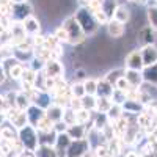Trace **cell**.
<instances>
[{"label":"cell","mask_w":157,"mask_h":157,"mask_svg":"<svg viewBox=\"0 0 157 157\" xmlns=\"http://www.w3.org/2000/svg\"><path fill=\"white\" fill-rule=\"evenodd\" d=\"M75 21L78 22V25H80V29L83 30L85 35H93L96 33L98 30V22L93 16V13H91L88 8H78L77 13L74 14Z\"/></svg>","instance_id":"1"},{"label":"cell","mask_w":157,"mask_h":157,"mask_svg":"<svg viewBox=\"0 0 157 157\" xmlns=\"http://www.w3.org/2000/svg\"><path fill=\"white\" fill-rule=\"evenodd\" d=\"M17 138L21 141V145L27 151H30V152H35L36 148L39 146V138H38V134H36V129L33 126H30V124L19 129Z\"/></svg>","instance_id":"2"},{"label":"cell","mask_w":157,"mask_h":157,"mask_svg":"<svg viewBox=\"0 0 157 157\" xmlns=\"http://www.w3.org/2000/svg\"><path fill=\"white\" fill-rule=\"evenodd\" d=\"M61 27L68 32V38H69L68 43H71V44L75 46V44H80V43L85 41V36H86V35L83 33V30L80 29V25H78V22L75 21L74 16L64 19V22H63Z\"/></svg>","instance_id":"3"},{"label":"cell","mask_w":157,"mask_h":157,"mask_svg":"<svg viewBox=\"0 0 157 157\" xmlns=\"http://www.w3.org/2000/svg\"><path fill=\"white\" fill-rule=\"evenodd\" d=\"M10 16L13 17V22H24L27 17L32 16V6L29 2L24 3H11V13Z\"/></svg>","instance_id":"4"},{"label":"cell","mask_w":157,"mask_h":157,"mask_svg":"<svg viewBox=\"0 0 157 157\" xmlns=\"http://www.w3.org/2000/svg\"><path fill=\"white\" fill-rule=\"evenodd\" d=\"M43 71H44V77L61 78L63 72H64V68H63V64L58 60H47L44 63V66H43Z\"/></svg>","instance_id":"5"},{"label":"cell","mask_w":157,"mask_h":157,"mask_svg":"<svg viewBox=\"0 0 157 157\" xmlns=\"http://www.w3.org/2000/svg\"><path fill=\"white\" fill-rule=\"evenodd\" d=\"M88 146H90V143L85 138L71 141V145L68 148V157H83L88 151Z\"/></svg>","instance_id":"6"},{"label":"cell","mask_w":157,"mask_h":157,"mask_svg":"<svg viewBox=\"0 0 157 157\" xmlns=\"http://www.w3.org/2000/svg\"><path fill=\"white\" fill-rule=\"evenodd\" d=\"M126 66H127V69H132V71L141 72V69L145 68V66H143L141 54H140L138 50H132V52H130V54L126 57Z\"/></svg>","instance_id":"7"},{"label":"cell","mask_w":157,"mask_h":157,"mask_svg":"<svg viewBox=\"0 0 157 157\" xmlns=\"http://www.w3.org/2000/svg\"><path fill=\"white\" fill-rule=\"evenodd\" d=\"M141 60H143V66L148 68L152 64H157V47L154 46H146L141 49Z\"/></svg>","instance_id":"8"},{"label":"cell","mask_w":157,"mask_h":157,"mask_svg":"<svg viewBox=\"0 0 157 157\" xmlns=\"http://www.w3.org/2000/svg\"><path fill=\"white\" fill-rule=\"evenodd\" d=\"M22 27H24L25 35L36 36V35H39V32H41V24H39V21L35 16H30V17L25 19L22 22Z\"/></svg>","instance_id":"9"},{"label":"cell","mask_w":157,"mask_h":157,"mask_svg":"<svg viewBox=\"0 0 157 157\" xmlns=\"http://www.w3.org/2000/svg\"><path fill=\"white\" fill-rule=\"evenodd\" d=\"M27 113V118H29V124L30 126H33V127H36L38 126V123L43 120V118L46 116V112L43 110V109H39V107H36V105H32L29 107V110L25 112Z\"/></svg>","instance_id":"10"},{"label":"cell","mask_w":157,"mask_h":157,"mask_svg":"<svg viewBox=\"0 0 157 157\" xmlns=\"http://www.w3.org/2000/svg\"><path fill=\"white\" fill-rule=\"evenodd\" d=\"M30 105H32V101H30L29 93L17 91V93H16V98H14V107H16L19 112H27Z\"/></svg>","instance_id":"11"},{"label":"cell","mask_w":157,"mask_h":157,"mask_svg":"<svg viewBox=\"0 0 157 157\" xmlns=\"http://www.w3.org/2000/svg\"><path fill=\"white\" fill-rule=\"evenodd\" d=\"M154 39H155V38H154V32H152L151 27H143V29L138 32V35H137V41H138L143 47L152 46Z\"/></svg>","instance_id":"12"},{"label":"cell","mask_w":157,"mask_h":157,"mask_svg":"<svg viewBox=\"0 0 157 157\" xmlns=\"http://www.w3.org/2000/svg\"><path fill=\"white\" fill-rule=\"evenodd\" d=\"M63 113H64L63 107L57 105V104H50V107L46 110V118L52 123H60L63 120Z\"/></svg>","instance_id":"13"},{"label":"cell","mask_w":157,"mask_h":157,"mask_svg":"<svg viewBox=\"0 0 157 157\" xmlns=\"http://www.w3.org/2000/svg\"><path fill=\"white\" fill-rule=\"evenodd\" d=\"M124 78L129 82V85L132 88H138L143 83V74L138 71H132V69H126L124 71Z\"/></svg>","instance_id":"14"},{"label":"cell","mask_w":157,"mask_h":157,"mask_svg":"<svg viewBox=\"0 0 157 157\" xmlns=\"http://www.w3.org/2000/svg\"><path fill=\"white\" fill-rule=\"evenodd\" d=\"M107 32H109V35H110L112 38H121V36L124 35L126 29H124V24L118 22V21H115V19H110L109 24H107Z\"/></svg>","instance_id":"15"},{"label":"cell","mask_w":157,"mask_h":157,"mask_svg":"<svg viewBox=\"0 0 157 157\" xmlns=\"http://www.w3.org/2000/svg\"><path fill=\"white\" fill-rule=\"evenodd\" d=\"M113 85H110L107 80H99L98 82V90H96V94L99 98H107V99H112L113 96Z\"/></svg>","instance_id":"16"},{"label":"cell","mask_w":157,"mask_h":157,"mask_svg":"<svg viewBox=\"0 0 157 157\" xmlns=\"http://www.w3.org/2000/svg\"><path fill=\"white\" fill-rule=\"evenodd\" d=\"M68 137L74 141V140H82L83 135H85V127L83 124H74V126H69L68 130H66Z\"/></svg>","instance_id":"17"},{"label":"cell","mask_w":157,"mask_h":157,"mask_svg":"<svg viewBox=\"0 0 157 157\" xmlns=\"http://www.w3.org/2000/svg\"><path fill=\"white\" fill-rule=\"evenodd\" d=\"M113 19L118 21V22H121V24H126L130 19V11L126 6H123V5H118V8L113 13Z\"/></svg>","instance_id":"18"},{"label":"cell","mask_w":157,"mask_h":157,"mask_svg":"<svg viewBox=\"0 0 157 157\" xmlns=\"http://www.w3.org/2000/svg\"><path fill=\"white\" fill-rule=\"evenodd\" d=\"M35 157H58L57 149L52 148L50 145H41L35 151Z\"/></svg>","instance_id":"19"},{"label":"cell","mask_w":157,"mask_h":157,"mask_svg":"<svg viewBox=\"0 0 157 157\" xmlns=\"http://www.w3.org/2000/svg\"><path fill=\"white\" fill-rule=\"evenodd\" d=\"M112 105H113L112 99H107V98H98V99H96V109H94V110H98L101 115H107L109 110L112 109Z\"/></svg>","instance_id":"20"},{"label":"cell","mask_w":157,"mask_h":157,"mask_svg":"<svg viewBox=\"0 0 157 157\" xmlns=\"http://www.w3.org/2000/svg\"><path fill=\"white\" fill-rule=\"evenodd\" d=\"M143 80L157 85V64H152V66L145 68V72H143Z\"/></svg>","instance_id":"21"},{"label":"cell","mask_w":157,"mask_h":157,"mask_svg":"<svg viewBox=\"0 0 157 157\" xmlns=\"http://www.w3.org/2000/svg\"><path fill=\"white\" fill-rule=\"evenodd\" d=\"M11 124L14 126L16 129H22L29 124V118H27V113L25 112H19L14 118L11 120Z\"/></svg>","instance_id":"22"},{"label":"cell","mask_w":157,"mask_h":157,"mask_svg":"<svg viewBox=\"0 0 157 157\" xmlns=\"http://www.w3.org/2000/svg\"><path fill=\"white\" fill-rule=\"evenodd\" d=\"M2 68H3V71H5V74L8 75V72L16 66V64H19V61H17V58L14 57V55H10V57H5L3 60H2Z\"/></svg>","instance_id":"23"},{"label":"cell","mask_w":157,"mask_h":157,"mask_svg":"<svg viewBox=\"0 0 157 157\" xmlns=\"http://www.w3.org/2000/svg\"><path fill=\"white\" fill-rule=\"evenodd\" d=\"M71 138L68 137V134H57V140H55V149H66V148H69V145H71Z\"/></svg>","instance_id":"24"},{"label":"cell","mask_w":157,"mask_h":157,"mask_svg":"<svg viewBox=\"0 0 157 157\" xmlns=\"http://www.w3.org/2000/svg\"><path fill=\"white\" fill-rule=\"evenodd\" d=\"M121 113H123V107H121V105H118V104H113L112 109H110V110H109V113H107L109 121L116 123V121L121 118Z\"/></svg>","instance_id":"25"},{"label":"cell","mask_w":157,"mask_h":157,"mask_svg":"<svg viewBox=\"0 0 157 157\" xmlns=\"http://www.w3.org/2000/svg\"><path fill=\"white\" fill-rule=\"evenodd\" d=\"M116 8H118L116 0H104V3H102V11L105 13L109 17L113 19V13H115Z\"/></svg>","instance_id":"26"},{"label":"cell","mask_w":157,"mask_h":157,"mask_svg":"<svg viewBox=\"0 0 157 157\" xmlns=\"http://www.w3.org/2000/svg\"><path fill=\"white\" fill-rule=\"evenodd\" d=\"M83 88H85V93L88 96H94L96 90H98V80H94V78H86L83 82Z\"/></svg>","instance_id":"27"},{"label":"cell","mask_w":157,"mask_h":157,"mask_svg":"<svg viewBox=\"0 0 157 157\" xmlns=\"http://www.w3.org/2000/svg\"><path fill=\"white\" fill-rule=\"evenodd\" d=\"M115 88L116 90H120V91H123V93H129L130 90H132V86L129 85V82L124 78V75H121V77H118L116 80H115Z\"/></svg>","instance_id":"28"},{"label":"cell","mask_w":157,"mask_h":157,"mask_svg":"<svg viewBox=\"0 0 157 157\" xmlns=\"http://www.w3.org/2000/svg\"><path fill=\"white\" fill-rule=\"evenodd\" d=\"M80 102H82V109L83 110H94L96 109V99H94V96H88V94H85L82 99H80Z\"/></svg>","instance_id":"29"},{"label":"cell","mask_w":157,"mask_h":157,"mask_svg":"<svg viewBox=\"0 0 157 157\" xmlns=\"http://www.w3.org/2000/svg\"><path fill=\"white\" fill-rule=\"evenodd\" d=\"M64 124H66L68 127L69 126H74V124H77V120H75V112L74 110H71V109H68V110H64V113H63V120H61Z\"/></svg>","instance_id":"30"},{"label":"cell","mask_w":157,"mask_h":157,"mask_svg":"<svg viewBox=\"0 0 157 157\" xmlns=\"http://www.w3.org/2000/svg\"><path fill=\"white\" fill-rule=\"evenodd\" d=\"M35 129H38V130H41V132H46V134H47V132H50V130H54V123L44 116L43 120L38 123V126H36Z\"/></svg>","instance_id":"31"},{"label":"cell","mask_w":157,"mask_h":157,"mask_svg":"<svg viewBox=\"0 0 157 157\" xmlns=\"http://www.w3.org/2000/svg\"><path fill=\"white\" fill-rule=\"evenodd\" d=\"M24 71H25V68L22 66V64L19 63V64H16L14 68H13L10 72H8V77L10 78H13V80H21L22 78V74H24Z\"/></svg>","instance_id":"32"},{"label":"cell","mask_w":157,"mask_h":157,"mask_svg":"<svg viewBox=\"0 0 157 157\" xmlns=\"http://www.w3.org/2000/svg\"><path fill=\"white\" fill-rule=\"evenodd\" d=\"M71 94L72 98H78V99H82L86 93H85V88H83V83H74L72 88H71Z\"/></svg>","instance_id":"33"},{"label":"cell","mask_w":157,"mask_h":157,"mask_svg":"<svg viewBox=\"0 0 157 157\" xmlns=\"http://www.w3.org/2000/svg\"><path fill=\"white\" fill-rule=\"evenodd\" d=\"M91 118V115H90V112L88 110H83V109H80V110H77L75 112V120H77V124H85L88 120Z\"/></svg>","instance_id":"34"},{"label":"cell","mask_w":157,"mask_h":157,"mask_svg":"<svg viewBox=\"0 0 157 157\" xmlns=\"http://www.w3.org/2000/svg\"><path fill=\"white\" fill-rule=\"evenodd\" d=\"M148 19H149V24H151V29L157 30V6H152V8L148 10Z\"/></svg>","instance_id":"35"},{"label":"cell","mask_w":157,"mask_h":157,"mask_svg":"<svg viewBox=\"0 0 157 157\" xmlns=\"http://www.w3.org/2000/svg\"><path fill=\"white\" fill-rule=\"evenodd\" d=\"M54 36H55V39H57L58 43H68V41H69V38H68V32L64 30L63 27H58V29L55 30Z\"/></svg>","instance_id":"36"},{"label":"cell","mask_w":157,"mask_h":157,"mask_svg":"<svg viewBox=\"0 0 157 157\" xmlns=\"http://www.w3.org/2000/svg\"><path fill=\"white\" fill-rule=\"evenodd\" d=\"M138 126L140 127H148L151 126V115L149 113H138Z\"/></svg>","instance_id":"37"},{"label":"cell","mask_w":157,"mask_h":157,"mask_svg":"<svg viewBox=\"0 0 157 157\" xmlns=\"http://www.w3.org/2000/svg\"><path fill=\"white\" fill-rule=\"evenodd\" d=\"M93 16H94V19H96V22L98 24H109V16L105 14V13L102 11V8L101 10H98L96 13H93Z\"/></svg>","instance_id":"38"},{"label":"cell","mask_w":157,"mask_h":157,"mask_svg":"<svg viewBox=\"0 0 157 157\" xmlns=\"http://www.w3.org/2000/svg\"><path fill=\"white\" fill-rule=\"evenodd\" d=\"M96 155H98V157H109V155H110L109 148H107V146H98V148H96Z\"/></svg>","instance_id":"39"},{"label":"cell","mask_w":157,"mask_h":157,"mask_svg":"<svg viewBox=\"0 0 157 157\" xmlns=\"http://www.w3.org/2000/svg\"><path fill=\"white\" fill-rule=\"evenodd\" d=\"M55 126H57V127H55V130H57V134H66V130H68V126L64 124L63 121L57 123Z\"/></svg>","instance_id":"40"},{"label":"cell","mask_w":157,"mask_h":157,"mask_svg":"<svg viewBox=\"0 0 157 157\" xmlns=\"http://www.w3.org/2000/svg\"><path fill=\"white\" fill-rule=\"evenodd\" d=\"M44 39H46V38H43L41 35H36V36H33V44L43 47V46H44Z\"/></svg>","instance_id":"41"},{"label":"cell","mask_w":157,"mask_h":157,"mask_svg":"<svg viewBox=\"0 0 157 157\" xmlns=\"http://www.w3.org/2000/svg\"><path fill=\"white\" fill-rule=\"evenodd\" d=\"M8 109H10V107H8V104H6V101H5V96H0V112L6 113Z\"/></svg>","instance_id":"42"},{"label":"cell","mask_w":157,"mask_h":157,"mask_svg":"<svg viewBox=\"0 0 157 157\" xmlns=\"http://www.w3.org/2000/svg\"><path fill=\"white\" fill-rule=\"evenodd\" d=\"M5 80H6V74H5V71L2 68V64H0V85H2Z\"/></svg>","instance_id":"43"},{"label":"cell","mask_w":157,"mask_h":157,"mask_svg":"<svg viewBox=\"0 0 157 157\" xmlns=\"http://www.w3.org/2000/svg\"><path fill=\"white\" fill-rule=\"evenodd\" d=\"M6 120V115L3 113V112H0V126H2L3 124V121Z\"/></svg>","instance_id":"44"},{"label":"cell","mask_w":157,"mask_h":157,"mask_svg":"<svg viewBox=\"0 0 157 157\" xmlns=\"http://www.w3.org/2000/svg\"><path fill=\"white\" fill-rule=\"evenodd\" d=\"M126 157H141V155H140V154H137V152H129Z\"/></svg>","instance_id":"45"},{"label":"cell","mask_w":157,"mask_h":157,"mask_svg":"<svg viewBox=\"0 0 157 157\" xmlns=\"http://www.w3.org/2000/svg\"><path fill=\"white\" fill-rule=\"evenodd\" d=\"M11 3H24V2H27V0H10Z\"/></svg>","instance_id":"46"},{"label":"cell","mask_w":157,"mask_h":157,"mask_svg":"<svg viewBox=\"0 0 157 157\" xmlns=\"http://www.w3.org/2000/svg\"><path fill=\"white\" fill-rule=\"evenodd\" d=\"M83 157H93V155H91V154H90V152H86V154H85V155H83Z\"/></svg>","instance_id":"47"},{"label":"cell","mask_w":157,"mask_h":157,"mask_svg":"<svg viewBox=\"0 0 157 157\" xmlns=\"http://www.w3.org/2000/svg\"><path fill=\"white\" fill-rule=\"evenodd\" d=\"M22 157H35V155H30V154H27V155H25V154H24Z\"/></svg>","instance_id":"48"},{"label":"cell","mask_w":157,"mask_h":157,"mask_svg":"<svg viewBox=\"0 0 157 157\" xmlns=\"http://www.w3.org/2000/svg\"><path fill=\"white\" fill-rule=\"evenodd\" d=\"M86 2H90V0H86Z\"/></svg>","instance_id":"49"},{"label":"cell","mask_w":157,"mask_h":157,"mask_svg":"<svg viewBox=\"0 0 157 157\" xmlns=\"http://www.w3.org/2000/svg\"><path fill=\"white\" fill-rule=\"evenodd\" d=\"M132 2H135V0H132Z\"/></svg>","instance_id":"50"}]
</instances>
